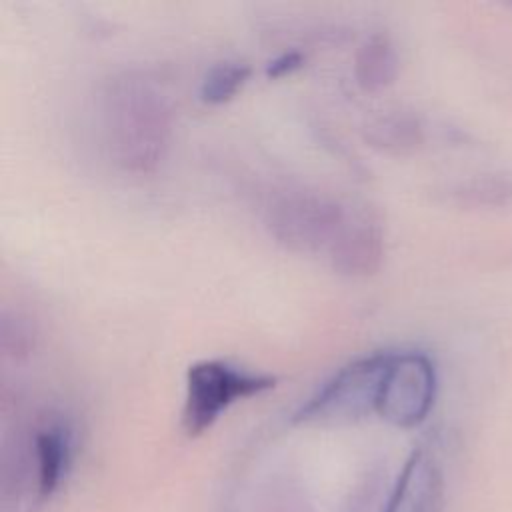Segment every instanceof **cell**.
I'll use <instances>...</instances> for the list:
<instances>
[{
  "label": "cell",
  "mask_w": 512,
  "mask_h": 512,
  "mask_svg": "<svg viewBox=\"0 0 512 512\" xmlns=\"http://www.w3.org/2000/svg\"><path fill=\"white\" fill-rule=\"evenodd\" d=\"M100 124L114 164L132 174L152 172L172 134V110L164 92L146 76L122 72L100 94Z\"/></svg>",
  "instance_id": "cell-1"
},
{
  "label": "cell",
  "mask_w": 512,
  "mask_h": 512,
  "mask_svg": "<svg viewBox=\"0 0 512 512\" xmlns=\"http://www.w3.org/2000/svg\"><path fill=\"white\" fill-rule=\"evenodd\" d=\"M250 72V66L240 60H220L212 64L200 82V100L206 104L228 102L246 84Z\"/></svg>",
  "instance_id": "cell-11"
},
{
  "label": "cell",
  "mask_w": 512,
  "mask_h": 512,
  "mask_svg": "<svg viewBox=\"0 0 512 512\" xmlns=\"http://www.w3.org/2000/svg\"><path fill=\"white\" fill-rule=\"evenodd\" d=\"M326 258L344 276L374 274L384 258V228L380 216L366 204L350 202L348 216Z\"/></svg>",
  "instance_id": "cell-6"
},
{
  "label": "cell",
  "mask_w": 512,
  "mask_h": 512,
  "mask_svg": "<svg viewBox=\"0 0 512 512\" xmlns=\"http://www.w3.org/2000/svg\"><path fill=\"white\" fill-rule=\"evenodd\" d=\"M276 386L266 372H252L226 360H198L186 370V396L182 428L196 438L210 430L216 420L238 400L258 396Z\"/></svg>",
  "instance_id": "cell-2"
},
{
  "label": "cell",
  "mask_w": 512,
  "mask_h": 512,
  "mask_svg": "<svg viewBox=\"0 0 512 512\" xmlns=\"http://www.w3.org/2000/svg\"><path fill=\"white\" fill-rule=\"evenodd\" d=\"M350 202L320 190H286L266 208V226L272 236L294 252L328 254L346 216Z\"/></svg>",
  "instance_id": "cell-3"
},
{
  "label": "cell",
  "mask_w": 512,
  "mask_h": 512,
  "mask_svg": "<svg viewBox=\"0 0 512 512\" xmlns=\"http://www.w3.org/2000/svg\"><path fill=\"white\" fill-rule=\"evenodd\" d=\"M390 352H374L344 364L294 412L296 424H342L376 412Z\"/></svg>",
  "instance_id": "cell-4"
},
{
  "label": "cell",
  "mask_w": 512,
  "mask_h": 512,
  "mask_svg": "<svg viewBox=\"0 0 512 512\" xmlns=\"http://www.w3.org/2000/svg\"><path fill=\"white\" fill-rule=\"evenodd\" d=\"M304 60H306L304 52H300V50H286V52L274 56L266 64L264 72H266L268 78H280V76H286V74L298 70L304 64Z\"/></svg>",
  "instance_id": "cell-12"
},
{
  "label": "cell",
  "mask_w": 512,
  "mask_h": 512,
  "mask_svg": "<svg viewBox=\"0 0 512 512\" xmlns=\"http://www.w3.org/2000/svg\"><path fill=\"white\" fill-rule=\"evenodd\" d=\"M398 74V52L384 32L368 36L354 56V78L366 92H378L394 82Z\"/></svg>",
  "instance_id": "cell-9"
},
{
  "label": "cell",
  "mask_w": 512,
  "mask_h": 512,
  "mask_svg": "<svg viewBox=\"0 0 512 512\" xmlns=\"http://www.w3.org/2000/svg\"><path fill=\"white\" fill-rule=\"evenodd\" d=\"M436 370L424 352H390L376 414L392 426L414 428L426 420L436 400Z\"/></svg>",
  "instance_id": "cell-5"
},
{
  "label": "cell",
  "mask_w": 512,
  "mask_h": 512,
  "mask_svg": "<svg viewBox=\"0 0 512 512\" xmlns=\"http://www.w3.org/2000/svg\"><path fill=\"white\" fill-rule=\"evenodd\" d=\"M366 140L388 152H410L424 142V128L416 114L390 110L366 124Z\"/></svg>",
  "instance_id": "cell-10"
},
{
  "label": "cell",
  "mask_w": 512,
  "mask_h": 512,
  "mask_svg": "<svg viewBox=\"0 0 512 512\" xmlns=\"http://www.w3.org/2000/svg\"><path fill=\"white\" fill-rule=\"evenodd\" d=\"M444 478L426 450H414L404 462L382 512H442Z\"/></svg>",
  "instance_id": "cell-8"
},
{
  "label": "cell",
  "mask_w": 512,
  "mask_h": 512,
  "mask_svg": "<svg viewBox=\"0 0 512 512\" xmlns=\"http://www.w3.org/2000/svg\"><path fill=\"white\" fill-rule=\"evenodd\" d=\"M76 454L74 428L62 418L40 422L32 434L34 500L50 502L66 484Z\"/></svg>",
  "instance_id": "cell-7"
}]
</instances>
